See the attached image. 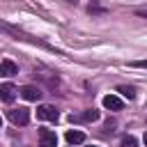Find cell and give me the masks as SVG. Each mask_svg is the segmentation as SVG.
Returning a JSON list of instances; mask_svg holds the SVG:
<instances>
[{"label":"cell","mask_w":147,"mask_h":147,"mask_svg":"<svg viewBox=\"0 0 147 147\" xmlns=\"http://www.w3.org/2000/svg\"><path fill=\"white\" fill-rule=\"evenodd\" d=\"M136 16H142V18H147V7H138V9H136Z\"/></svg>","instance_id":"obj_12"},{"label":"cell","mask_w":147,"mask_h":147,"mask_svg":"<svg viewBox=\"0 0 147 147\" xmlns=\"http://www.w3.org/2000/svg\"><path fill=\"white\" fill-rule=\"evenodd\" d=\"M133 67H140V69H147V60H138V62H133Z\"/></svg>","instance_id":"obj_13"},{"label":"cell","mask_w":147,"mask_h":147,"mask_svg":"<svg viewBox=\"0 0 147 147\" xmlns=\"http://www.w3.org/2000/svg\"><path fill=\"white\" fill-rule=\"evenodd\" d=\"M37 117H41V119H48V122H57V110L53 108V106H39L37 108Z\"/></svg>","instance_id":"obj_3"},{"label":"cell","mask_w":147,"mask_h":147,"mask_svg":"<svg viewBox=\"0 0 147 147\" xmlns=\"http://www.w3.org/2000/svg\"><path fill=\"white\" fill-rule=\"evenodd\" d=\"M9 122L16 124V126H25L30 122V110L28 108H14V110H9Z\"/></svg>","instance_id":"obj_1"},{"label":"cell","mask_w":147,"mask_h":147,"mask_svg":"<svg viewBox=\"0 0 147 147\" xmlns=\"http://www.w3.org/2000/svg\"><path fill=\"white\" fill-rule=\"evenodd\" d=\"M0 74H2V76H16V74H18V67H16L11 60H2V62H0Z\"/></svg>","instance_id":"obj_7"},{"label":"cell","mask_w":147,"mask_h":147,"mask_svg":"<svg viewBox=\"0 0 147 147\" xmlns=\"http://www.w3.org/2000/svg\"><path fill=\"white\" fill-rule=\"evenodd\" d=\"M119 147H138V140L133 136H124L122 142H119Z\"/></svg>","instance_id":"obj_10"},{"label":"cell","mask_w":147,"mask_h":147,"mask_svg":"<svg viewBox=\"0 0 147 147\" xmlns=\"http://www.w3.org/2000/svg\"><path fill=\"white\" fill-rule=\"evenodd\" d=\"M16 87L11 85V83H5V85H0V99L5 101V103H11L14 99H16Z\"/></svg>","instance_id":"obj_4"},{"label":"cell","mask_w":147,"mask_h":147,"mask_svg":"<svg viewBox=\"0 0 147 147\" xmlns=\"http://www.w3.org/2000/svg\"><path fill=\"white\" fill-rule=\"evenodd\" d=\"M94 119H99L96 110H85L80 115H71V122H94Z\"/></svg>","instance_id":"obj_8"},{"label":"cell","mask_w":147,"mask_h":147,"mask_svg":"<svg viewBox=\"0 0 147 147\" xmlns=\"http://www.w3.org/2000/svg\"><path fill=\"white\" fill-rule=\"evenodd\" d=\"M39 147H57V136L48 129H39Z\"/></svg>","instance_id":"obj_2"},{"label":"cell","mask_w":147,"mask_h":147,"mask_svg":"<svg viewBox=\"0 0 147 147\" xmlns=\"http://www.w3.org/2000/svg\"><path fill=\"white\" fill-rule=\"evenodd\" d=\"M119 92H122L126 99H133V96H136V90H133V87H129V85H119Z\"/></svg>","instance_id":"obj_11"},{"label":"cell","mask_w":147,"mask_h":147,"mask_svg":"<svg viewBox=\"0 0 147 147\" xmlns=\"http://www.w3.org/2000/svg\"><path fill=\"white\" fill-rule=\"evenodd\" d=\"M0 126H2V117H0Z\"/></svg>","instance_id":"obj_16"},{"label":"cell","mask_w":147,"mask_h":147,"mask_svg":"<svg viewBox=\"0 0 147 147\" xmlns=\"http://www.w3.org/2000/svg\"><path fill=\"white\" fill-rule=\"evenodd\" d=\"M21 96L28 99V101H37V99L41 96V92H39V87H34V85H25V87H21Z\"/></svg>","instance_id":"obj_6"},{"label":"cell","mask_w":147,"mask_h":147,"mask_svg":"<svg viewBox=\"0 0 147 147\" xmlns=\"http://www.w3.org/2000/svg\"><path fill=\"white\" fill-rule=\"evenodd\" d=\"M122 99L119 96H115V94H106L103 96V108H108V110H122Z\"/></svg>","instance_id":"obj_5"},{"label":"cell","mask_w":147,"mask_h":147,"mask_svg":"<svg viewBox=\"0 0 147 147\" xmlns=\"http://www.w3.org/2000/svg\"><path fill=\"white\" fill-rule=\"evenodd\" d=\"M67 2H74V5H76V2H78V0H67Z\"/></svg>","instance_id":"obj_14"},{"label":"cell","mask_w":147,"mask_h":147,"mask_svg":"<svg viewBox=\"0 0 147 147\" xmlns=\"http://www.w3.org/2000/svg\"><path fill=\"white\" fill-rule=\"evenodd\" d=\"M92 147H94V145H92Z\"/></svg>","instance_id":"obj_17"},{"label":"cell","mask_w":147,"mask_h":147,"mask_svg":"<svg viewBox=\"0 0 147 147\" xmlns=\"http://www.w3.org/2000/svg\"><path fill=\"white\" fill-rule=\"evenodd\" d=\"M145 145H147V133H145Z\"/></svg>","instance_id":"obj_15"},{"label":"cell","mask_w":147,"mask_h":147,"mask_svg":"<svg viewBox=\"0 0 147 147\" xmlns=\"http://www.w3.org/2000/svg\"><path fill=\"white\" fill-rule=\"evenodd\" d=\"M67 142L69 145H80V142H85V133L83 131H67Z\"/></svg>","instance_id":"obj_9"}]
</instances>
